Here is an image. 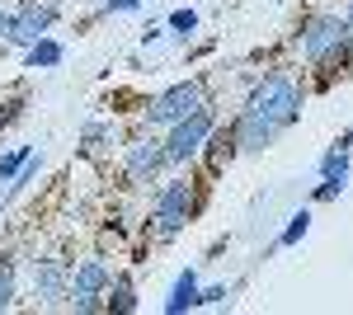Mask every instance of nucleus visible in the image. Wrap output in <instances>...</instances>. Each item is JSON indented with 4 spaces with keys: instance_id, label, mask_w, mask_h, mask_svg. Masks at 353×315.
I'll list each match as a JSON object with an SVG mask.
<instances>
[{
    "instance_id": "obj_1",
    "label": "nucleus",
    "mask_w": 353,
    "mask_h": 315,
    "mask_svg": "<svg viewBox=\"0 0 353 315\" xmlns=\"http://www.w3.org/2000/svg\"><path fill=\"white\" fill-rule=\"evenodd\" d=\"M245 113H254V118H264L273 132L292 128L301 113V90L292 76H264L259 85H254V94H250V104H245Z\"/></svg>"
},
{
    "instance_id": "obj_2",
    "label": "nucleus",
    "mask_w": 353,
    "mask_h": 315,
    "mask_svg": "<svg viewBox=\"0 0 353 315\" xmlns=\"http://www.w3.org/2000/svg\"><path fill=\"white\" fill-rule=\"evenodd\" d=\"M353 48V28L339 14H316L311 24L301 28V57L311 66H344Z\"/></svg>"
},
{
    "instance_id": "obj_3",
    "label": "nucleus",
    "mask_w": 353,
    "mask_h": 315,
    "mask_svg": "<svg viewBox=\"0 0 353 315\" xmlns=\"http://www.w3.org/2000/svg\"><path fill=\"white\" fill-rule=\"evenodd\" d=\"M193 216V184L189 179H170L151 203V231L156 240H174Z\"/></svg>"
},
{
    "instance_id": "obj_4",
    "label": "nucleus",
    "mask_w": 353,
    "mask_h": 315,
    "mask_svg": "<svg viewBox=\"0 0 353 315\" xmlns=\"http://www.w3.org/2000/svg\"><path fill=\"white\" fill-rule=\"evenodd\" d=\"M198 108H208V90H203V80H179V85H170L165 94L151 99L146 108V123L151 128H174L179 118H189Z\"/></svg>"
},
{
    "instance_id": "obj_5",
    "label": "nucleus",
    "mask_w": 353,
    "mask_h": 315,
    "mask_svg": "<svg viewBox=\"0 0 353 315\" xmlns=\"http://www.w3.org/2000/svg\"><path fill=\"white\" fill-rule=\"evenodd\" d=\"M212 128H217L212 108H198V113H189V118H179V123L170 128V136H165V160H170V165L193 160L198 151H203V141H208V132H212Z\"/></svg>"
},
{
    "instance_id": "obj_6",
    "label": "nucleus",
    "mask_w": 353,
    "mask_h": 315,
    "mask_svg": "<svg viewBox=\"0 0 353 315\" xmlns=\"http://www.w3.org/2000/svg\"><path fill=\"white\" fill-rule=\"evenodd\" d=\"M109 283H113V273H109V263L104 259H85L76 273H71V292H66V301L76 306V311H99L104 301V292H109Z\"/></svg>"
},
{
    "instance_id": "obj_7",
    "label": "nucleus",
    "mask_w": 353,
    "mask_h": 315,
    "mask_svg": "<svg viewBox=\"0 0 353 315\" xmlns=\"http://www.w3.org/2000/svg\"><path fill=\"white\" fill-rule=\"evenodd\" d=\"M57 19V5H38V0H28L14 10V19H10V43H19V48H33L38 38H48V28Z\"/></svg>"
},
{
    "instance_id": "obj_8",
    "label": "nucleus",
    "mask_w": 353,
    "mask_h": 315,
    "mask_svg": "<svg viewBox=\"0 0 353 315\" xmlns=\"http://www.w3.org/2000/svg\"><path fill=\"white\" fill-rule=\"evenodd\" d=\"M123 165H128V179H132V184H151L165 165H170V160H165V141L137 136L132 146H128V156H123Z\"/></svg>"
},
{
    "instance_id": "obj_9",
    "label": "nucleus",
    "mask_w": 353,
    "mask_h": 315,
    "mask_svg": "<svg viewBox=\"0 0 353 315\" xmlns=\"http://www.w3.org/2000/svg\"><path fill=\"white\" fill-rule=\"evenodd\" d=\"M66 292H71V273H66L61 259H38L33 263V296H38L43 306L66 301Z\"/></svg>"
},
{
    "instance_id": "obj_10",
    "label": "nucleus",
    "mask_w": 353,
    "mask_h": 315,
    "mask_svg": "<svg viewBox=\"0 0 353 315\" xmlns=\"http://www.w3.org/2000/svg\"><path fill=\"white\" fill-rule=\"evenodd\" d=\"M231 141H236V151H245V156H254V151H264V146H273L278 141V132L264 123V118H254V113H245L231 123Z\"/></svg>"
},
{
    "instance_id": "obj_11",
    "label": "nucleus",
    "mask_w": 353,
    "mask_h": 315,
    "mask_svg": "<svg viewBox=\"0 0 353 315\" xmlns=\"http://www.w3.org/2000/svg\"><path fill=\"white\" fill-rule=\"evenodd\" d=\"M189 306H198V278H193V273H179V283H174V292H170L165 311L179 315V311H189Z\"/></svg>"
},
{
    "instance_id": "obj_12",
    "label": "nucleus",
    "mask_w": 353,
    "mask_h": 315,
    "mask_svg": "<svg viewBox=\"0 0 353 315\" xmlns=\"http://www.w3.org/2000/svg\"><path fill=\"white\" fill-rule=\"evenodd\" d=\"M61 43H57V38H38V43H33V48H28V71H48V66H57V61H61Z\"/></svg>"
},
{
    "instance_id": "obj_13",
    "label": "nucleus",
    "mask_w": 353,
    "mask_h": 315,
    "mask_svg": "<svg viewBox=\"0 0 353 315\" xmlns=\"http://www.w3.org/2000/svg\"><path fill=\"white\" fill-rule=\"evenodd\" d=\"M109 292H113V296H109V311H123V315H128V311H137L132 278H113V283H109Z\"/></svg>"
},
{
    "instance_id": "obj_14",
    "label": "nucleus",
    "mask_w": 353,
    "mask_h": 315,
    "mask_svg": "<svg viewBox=\"0 0 353 315\" xmlns=\"http://www.w3.org/2000/svg\"><path fill=\"white\" fill-rule=\"evenodd\" d=\"M321 174H325L330 184H344V179H349V151H344V146H334V151L321 160Z\"/></svg>"
},
{
    "instance_id": "obj_15",
    "label": "nucleus",
    "mask_w": 353,
    "mask_h": 315,
    "mask_svg": "<svg viewBox=\"0 0 353 315\" xmlns=\"http://www.w3.org/2000/svg\"><path fill=\"white\" fill-rule=\"evenodd\" d=\"M10 301H14V263L0 259V311H10Z\"/></svg>"
},
{
    "instance_id": "obj_16",
    "label": "nucleus",
    "mask_w": 353,
    "mask_h": 315,
    "mask_svg": "<svg viewBox=\"0 0 353 315\" xmlns=\"http://www.w3.org/2000/svg\"><path fill=\"white\" fill-rule=\"evenodd\" d=\"M24 160H28V146H19V151H10V156H0V184H5V179H14Z\"/></svg>"
},
{
    "instance_id": "obj_17",
    "label": "nucleus",
    "mask_w": 353,
    "mask_h": 315,
    "mask_svg": "<svg viewBox=\"0 0 353 315\" xmlns=\"http://www.w3.org/2000/svg\"><path fill=\"white\" fill-rule=\"evenodd\" d=\"M306 226H311V216H306V212H297V216L288 221V231L278 236V245H297V240L306 236Z\"/></svg>"
},
{
    "instance_id": "obj_18",
    "label": "nucleus",
    "mask_w": 353,
    "mask_h": 315,
    "mask_svg": "<svg viewBox=\"0 0 353 315\" xmlns=\"http://www.w3.org/2000/svg\"><path fill=\"white\" fill-rule=\"evenodd\" d=\"M170 28H179V33L189 38L193 28H198V14H193V10H174V14H170Z\"/></svg>"
},
{
    "instance_id": "obj_19",
    "label": "nucleus",
    "mask_w": 353,
    "mask_h": 315,
    "mask_svg": "<svg viewBox=\"0 0 353 315\" xmlns=\"http://www.w3.org/2000/svg\"><path fill=\"white\" fill-rule=\"evenodd\" d=\"M113 136H118V132H113L109 123H90V128H85V146H94V141H113Z\"/></svg>"
},
{
    "instance_id": "obj_20",
    "label": "nucleus",
    "mask_w": 353,
    "mask_h": 315,
    "mask_svg": "<svg viewBox=\"0 0 353 315\" xmlns=\"http://www.w3.org/2000/svg\"><path fill=\"white\" fill-rule=\"evenodd\" d=\"M198 301H208V306H217V301H226V287H198Z\"/></svg>"
},
{
    "instance_id": "obj_21",
    "label": "nucleus",
    "mask_w": 353,
    "mask_h": 315,
    "mask_svg": "<svg viewBox=\"0 0 353 315\" xmlns=\"http://www.w3.org/2000/svg\"><path fill=\"white\" fill-rule=\"evenodd\" d=\"M339 188H344V184H330V179H325V184L316 188V203H330V198H334V193H339Z\"/></svg>"
},
{
    "instance_id": "obj_22",
    "label": "nucleus",
    "mask_w": 353,
    "mask_h": 315,
    "mask_svg": "<svg viewBox=\"0 0 353 315\" xmlns=\"http://www.w3.org/2000/svg\"><path fill=\"white\" fill-rule=\"evenodd\" d=\"M10 19H14V10H5V5H0V38L10 33Z\"/></svg>"
},
{
    "instance_id": "obj_23",
    "label": "nucleus",
    "mask_w": 353,
    "mask_h": 315,
    "mask_svg": "<svg viewBox=\"0 0 353 315\" xmlns=\"http://www.w3.org/2000/svg\"><path fill=\"white\" fill-rule=\"evenodd\" d=\"M104 5H109V10H137L141 0H104Z\"/></svg>"
},
{
    "instance_id": "obj_24",
    "label": "nucleus",
    "mask_w": 353,
    "mask_h": 315,
    "mask_svg": "<svg viewBox=\"0 0 353 315\" xmlns=\"http://www.w3.org/2000/svg\"><path fill=\"white\" fill-rule=\"evenodd\" d=\"M344 24H349V28H353V0H349V14H344Z\"/></svg>"
}]
</instances>
